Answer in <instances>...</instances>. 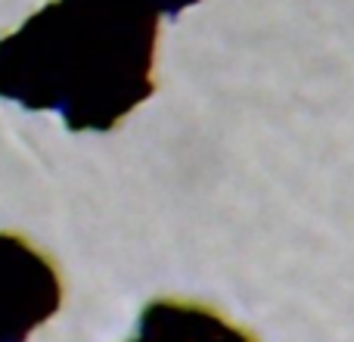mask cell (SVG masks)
Wrapping results in <instances>:
<instances>
[{"instance_id": "cell-2", "label": "cell", "mask_w": 354, "mask_h": 342, "mask_svg": "<svg viewBox=\"0 0 354 342\" xmlns=\"http://www.w3.org/2000/svg\"><path fill=\"white\" fill-rule=\"evenodd\" d=\"M62 305L56 264L16 233H0V342H25Z\"/></svg>"}, {"instance_id": "cell-3", "label": "cell", "mask_w": 354, "mask_h": 342, "mask_svg": "<svg viewBox=\"0 0 354 342\" xmlns=\"http://www.w3.org/2000/svg\"><path fill=\"white\" fill-rule=\"evenodd\" d=\"M131 342H255L218 312L193 302H156L143 312Z\"/></svg>"}, {"instance_id": "cell-1", "label": "cell", "mask_w": 354, "mask_h": 342, "mask_svg": "<svg viewBox=\"0 0 354 342\" xmlns=\"http://www.w3.org/2000/svg\"><path fill=\"white\" fill-rule=\"evenodd\" d=\"M199 0H50L0 37V97L112 131L153 97L162 19Z\"/></svg>"}]
</instances>
